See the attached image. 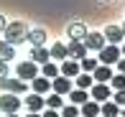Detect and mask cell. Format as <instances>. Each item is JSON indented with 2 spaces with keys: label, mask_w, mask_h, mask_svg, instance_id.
Segmentation results:
<instances>
[{
  "label": "cell",
  "mask_w": 125,
  "mask_h": 117,
  "mask_svg": "<svg viewBox=\"0 0 125 117\" xmlns=\"http://www.w3.org/2000/svg\"><path fill=\"white\" fill-rule=\"evenodd\" d=\"M66 33H69V38L72 41H84V36H87V26L84 23H79V20H74V23H69L66 26Z\"/></svg>",
  "instance_id": "9c48e42d"
},
{
  "label": "cell",
  "mask_w": 125,
  "mask_h": 117,
  "mask_svg": "<svg viewBox=\"0 0 125 117\" xmlns=\"http://www.w3.org/2000/svg\"><path fill=\"white\" fill-rule=\"evenodd\" d=\"M97 117H102V115H97Z\"/></svg>",
  "instance_id": "f35d334b"
},
{
  "label": "cell",
  "mask_w": 125,
  "mask_h": 117,
  "mask_svg": "<svg viewBox=\"0 0 125 117\" xmlns=\"http://www.w3.org/2000/svg\"><path fill=\"white\" fill-rule=\"evenodd\" d=\"M26 41L31 43V46H43V43H46V31H43V28L28 31V33H26Z\"/></svg>",
  "instance_id": "9a60e30c"
},
{
  "label": "cell",
  "mask_w": 125,
  "mask_h": 117,
  "mask_svg": "<svg viewBox=\"0 0 125 117\" xmlns=\"http://www.w3.org/2000/svg\"><path fill=\"white\" fill-rule=\"evenodd\" d=\"M66 56L74 59V61H82L84 56H87V46H84L82 41H69L66 43Z\"/></svg>",
  "instance_id": "ba28073f"
},
{
  "label": "cell",
  "mask_w": 125,
  "mask_h": 117,
  "mask_svg": "<svg viewBox=\"0 0 125 117\" xmlns=\"http://www.w3.org/2000/svg\"><path fill=\"white\" fill-rule=\"evenodd\" d=\"M120 28H123V36H125V23H123V26H120Z\"/></svg>",
  "instance_id": "8d00e7d4"
},
{
  "label": "cell",
  "mask_w": 125,
  "mask_h": 117,
  "mask_svg": "<svg viewBox=\"0 0 125 117\" xmlns=\"http://www.w3.org/2000/svg\"><path fill=\"white\" fill-rule=\"evenodd\" d=\"M43 76H46V79H56V76H59V66L56 64H51V61H46V64H43Z\"/></svg>",
  "instance_id": "484cf974"
},
{
  "label": "cell",
  "mask_w": 125,
  "mask_h": 117,
  "mask_svg": "<svg viewBox=\"0 0 125 117\" xmlns=\"http://www.w3.org/2000/svg\"><path fill=\"white\" fill-rule=\"evenodd\" d=\"M18 107H21V99H18V94H10V92H5L3 97H0V112H3V115H13V112H18Z\"/></svg>",
  "instance_id": "3957f363"
},
{
  "label": "cell",
  "mask_w": 125,
  "mask_h": 117,
  "mask_svg": "<svg viewBox=\"0 0 125 117\" xmlns=\"http://www.w3.org/2000/svg\"><path fill=\"white\" fill-rule=\"evenodd\" d=\"M120 117H125V107H123V115H120Z\"/></svg>",
  "instance_id": "74e56055"
},
{
  "label": "cell",
  "mask_w": 125,
  "mask_h": 117,
  "mask_svg": "<svg viewBox=\"0 0 125 117\" xmlns=\"http://www.w3.org/2000/svg\"><path fill=\"white\" fill-rule=\"evenodd\" d=\"M10 59H15V46H10V43L0 41V61H5V64H8Z\"/></svg>",
  "instance_id": "44dd1931"
},
{
  "label": "cell",
  "mask_w": 125,
  "mask_h": 117,
  "mask_svg": "<svg viewBox=\"0 0 125 117\" xmlns=\"http://www.w3.org/2000/svg\"><path fill=\"white\" fill-rule=\"evenodd\" d=\"M61 117H79V107H77V104H66V107H61Z\"/></svg>",
  "instance_id": "83f0119b"
},
{
  "label": "cell",
  "mask_w": 125,
  "mask_h": 117,
  "mask_svg": "<svg viewBox=\"0 0 125 117\" xmlns=\"http://www.w3.org/2000/svg\"><path fill=\"white\" fill-rule=\"evenodd\" d=\"M89 89H92V92H89V99H94V102H100V104L107 102V99L112 97V89L107 87V84H97V81H94Z\"/></svg>",
  "instance_id": "52a82bcc"
},
{
  "label": "cell",
  "mask_w": 125,
  "mask_h": 117,
  "mask_svg": "<svg viewBox=\"0 0 125 117\" xmlns=\"http://www.w3.org/2000/svg\"><path fill=\"white\" fill-rule=\"evenodd\" d=\"M77 79V89H89L94 84V79H92V74H84V71H79V74L74 76Z\"/></svg>",
  "instance_id": "603a6c76"
},
{
  "label": "cell",
  "mask_w": 125,
  "mask_h": 117,
  "mask_svg": "<svg viewBox=\"0 0 125 117\" xmlns=\"http://www.w3.org/2000/svg\"><path fill=\"white\" fill-rule=\"evenodd\" d=\"M49 54H51V59H59V61L69 59V56H66V46H64V43H54V46L49 48Z\"/></svg>",
  "instance_id": "7402d4cb"
},
{
  "label": "cell",
  "mask_w": 125,
  "mask_h": 117,
  "mask_svg": "<svg viewBox=\"0 0 125 117\" xmlns=\"http://www.w3.org/2000/svg\"><path fill=\"white\" fill-rule=\"evenodd\" d=\"M61 76H66V79H74V76L79 74V71H82V69H79V61H74V59H66L64 61V64H61Z\"/></svg>",
  "instance_id": "7c38bea8"
},
{
  "label": "cell",
  "mask_w": 125,
  "mask_h": 117,
  "mask_svg": "<svg viewBox=\"0 0 125 117\" xmlns=\"http://www.w3.org/2000/svg\"><path fill=\"white\" fill-rule=\"evenodd\" d=\"M69 99H72V104L82 107L84 102H89V92H87V89H72V92H69Z\"/></svg>",
  "instance_id": "d6986e66"
},
{
  "label": "cell",
  "mask_w": 125,
  "mask_h": 117,
  "mask_svg": "<svg viewBox=\"0 0 125 117\" xmlns=\"http://www.w3.org/2000/svg\"><path fill=\"white\" fill-rule=\"evenodd\" d=\"M5 117H18V112H13V115H5Z\"/></svg>",
  "instance_id": "d590c367"
},
{
  "label": "cell",
  "mask_w": 125,
  "mask_h": 117,
  "mask_svg": "<svg viewBox=\"0 0 125 117\" xmlns=\"http://www.w3.org/2000/svg\"><path fill=\"white\" fill-rule=\"evenodd\" d=\"M26 107L31 109V112H41V109L46 107V102H43V94H36V92L28 94V97H26Z\"/></svg>",
  "instance_id": "5bb4252c"
},
{
  "label": "cell",
  "mask_w": 125,
  "mask_h": 117,
  "mask_svg": "<svg viewBox=\"0 0 125 117\" xmlns=\"http://www.w3.org/2000/svg\"><path fill=\"white\" fill-rule=\"evenodd\" d=\"M79 115H82V117H97L100 115V102H94V99L84 102L82 107H79Z\"/></svg>",
  "instance_id": "ac0fdd59"
},
{
  "label": "cell",
  "mask_w": 125,
  "mask_h": 117,
  "mask_svg": "<svg viewBox=\"0 0 125 117\" xmlns=\"http://www.w3.org/2000/svg\"><path fill=\"white\" fill-rule=\"evenodd\" d=\"M41 117H61V115H59V109H46Z\"/></svg>",
  "instance_id": "4dcf8cb0"
},
{
  "label": "cell",
  "mask_w": 125,
  "mask_h": 117,
  "mask_svg": "<svg viewBox=\"0 0 125 117\" xmlns=\"http://www.w3.org/2000/svg\"><path fill=\"white\" fill-rule=\"evenodd\" d=\"M92 79L97 81V84H107V81L112 79V69L105 66V64H97V69L92 71Z\"/></svg>",
  "instance_id": "8fae6325"
},
{
  "label": "cell",
  "mask_w": 125,
  "mask_h": 117,
  "mask_svg": "<svg viewBox=\"0 0 125 117\" xmlns=\"http://www.w3.org/2000/svg\"><path fill=\"white\" fill-rule=\"evenodd\" d=\"M5 38L3 41L5 43H10V46H18V43H23L26 41V33H28V28H26V23H21V20H15V23H8L5 26Z\"/></svg>",
  "instance_id": "6da1fadb"
},
{
  "label": "cell",
  "mask_w": 125,
  "mask_h": 117,
  "mask_svg": "<svg viewBox=\"0 0 125 117\" xmlns=\"http://www.w3.org/2000/svg\"><path fill=\"white\" fill-rule=\"evenodd\" d=\"M5 26H8V20H5V18H3V15H0V33H3V31H5Z\"/></svg>",
  "instance_id": "d6a6232c"
},
{
  "label": "cell",
  "mask_w": 125,
  "mask_h": 117,
  "mask_svg": "<svg viewBox=\"0 0 125 117\" xmlns=\"http://www.w3.org/2000/svg\"><path fill=\"white\" fill-rule=\"evenodd\" d=\"M79 117H82V115H79Z\"/></svg>",
  "instance_id": "ab89813d"
},
{
  "label": "cell",
  "mask_w": 125,
  "mask_h": 117,
  "mask_svg": "<svg viewBox=\"0 0 125 117\" xmlns=\"http://www.w3.org/2000/svg\"><path fill=\"white\" fill-rule=\"evenodd\" d=\"M15 74H18V79H36L38 76V64H33V61H21L18 69H15Z\"/></svg>",
  "instance_id": "5b68a950"
},
{
  "label": "cell",
  "mask_w": 125,
  "mask_h": 117,
  "mask_svg": "<svg viewBox=\"0 0 125 117\" xmlns=\"http://www.w3.org/2000/svg\"><path fill=\"white\" fill-rule=\"evenodd\" d=\"M51 59V54H49V48H43V46H33L31 48V61L33 64H46V61Z\"/></svg>",
  "instance_id": "2e32d148"
},
{
  "label": "cell",
  "mask_w": 125,
  "mask_h": 117,
  "mask_svg": "<svg viewBox=\"0 0 125 117\" xmlns=\"http://www.w3.org/2000/svg\"><path fill=\"white\" fill-rule=\"evenodd\" d=\"M120 54H123V56H125V43H123V48H120Z\"/></svg>",
  "instance_id": "e575fe53"
},
{
  "label": "cell",
  "mask_w": 125,
  "mask_h": 117,
  "mask_svg": "<svg viewBox=\"0 0 125 117\" xmlns=\"http://www.w3.org/2000/svg\"><path fill=\"white\" fill-rule=\"evenodd\" d=\"M51 89L64 97V94H69L74 87H72V79H66V76H56V79H51Z\"/></svg>",
  "instance_id": "30bf717a"
},
{
  "label": "cell",
  "mask_w": 125,
  "mask_h": 117,
  "mask_svg": "<svg viewBox=\"0 0 125 117\" xmlns=\"http://www.w3.org/2000/svg\"><path fill=\"white\" fill-rule=\"evenodd\" d=\"M28 117H41V112H31V115H28Z\"/></svg>",
  "instance_id": "836d02e7"
},
{
  "label": "cell",
  "mask_w": 125,
  "mask_h": 117,
  "mask_svg": "<svg viewBox=\"0 0 125 117\" xmlns=\"http://www.w3.org/2000/svg\"><path fill=\"white\" fill-rule=\"evenodd\" d=\"M31 84H33V92H36V94H46L51 89V79H46V76H36V79H31Z\"/></svg>",
  "instance_id": "ffe728a7"
},
{
  "label": "cell",
  "mask_w": 125,
  "mask_h": 117,
  "mask_svg": "<svg viewBox=\"0 0 125 117\" xmlns=\"http://www.w3.org/2000/svg\"><path fill=\"white\" fill-rule=\"evenodd\" d=\"M100 115L102 117H120V107H117L112 99H107V102L100 104Z\"/></svg>",
  "instance_id": "e0dca14e"
},
{
  "label": "cell",
  "mask_w": 125,
  "mask_h": 117,
  "mask_svg": "<svg viewBox=\"0 0 125 117\" xmlns=\"http://www.w3.org/2000/svg\"><path fill=\"white\" fill-rule=\"evenodd\" d=\"M110 84H112V89H115V92H120V89H125V74H112Z\"/></svg>",
  "instance_id": "4316f807"
},
{
  "label": "cell",
  "mask_w": 125,
  "mask_h": 117,
  "mask_svg": "<svg viewBox=\"0 0 125 117\" xmlns=\"http://www.w3.org/2000/svg\"><path fill=\"white\" fill-rule=\"evenodd\" d=\"M117 74H125V59H117Z\"/></svg>",
  "instance_id": "1f68e13d"
},
{
  "label": "cell",
  "mask_w": 125,
  "mask_h": 117,
  "mask_svg": "<svg viewBox=\"0 0 125 117\" xmlns=\"http://www.w3.org/2000/svg\"><path fill=\"white\" fill-rule=\"evenodd\" d=\"M43 102H46L49 109H61V107H64V99H61V94H56V92L51 94V97H46Z\"/></svg>",
  "instance_id": "cb8c5ba5"
},
{
  "label": "cell",
  "mask_w": 125,
  "mask_h": 117,
  "mask_svg": "<svg viewBox=\"0 0 125 117\" xmlns=\"http://www.w3.org/2000/svg\"><path fill=\"white\" fill-rule=\"evenodd\" d=\"M5 76H8V64L0 61V79H5Z\"/></svg>",
  "instance_id": "f546056e"
},
{
  "label": "cell",
  "mask_w": 125,
  "mask_h": 117,
  "mask_svg": "<svg viewBox=\"0 0 125 117\" xmlns=\"http://www.w3.org/2000/svg\"><path fill=\"white\" fill-rule=\"evenodd\" d=\"M84 46H87V51H102V48L107 46V41H105V36H102V33H87V36H84Z\"/></svg>",
  "instance_id": "277c9868"
},
{
  "label": "cell",
  "mask_w": 125,
  "mask_h": 117,
  "mask_svg": "<svg viewBox=\"0 0 125 117\" xmlns=\"http://www.w3.org/2000/svg\"><path fill=\"white\" fill-rule=\"evenodd\" d=\"M0 89H3V92H10V94H23L28 87H26V81H21V79L5 76V79H0Z\"/></svg>",
  "instance_id": "8992f818"
},
{
  "label": "cell",
  "mask_w": 125,
  "mask_h": 117,
  "mask_svg": "<svg viewBox=\"0 0 125 117\" xmlns=\"http://www.w3.org/2000/svg\"><path fill=\"white\" fill-rule=\"evenodd\" d=\"M79 69H82L84 74H92V71L97 69V59H87V56H84L82 61H79Z\"/></svg>",
  "instance_id": "d4e9b609"
},
{
  "label": "cell",
  "mask_w": 125,
  "mask_h": 117,
  "mask_svg": "<svg viewBox=\"0 0 125 117\" xmlns=\"http://www.w3.org/2000/svg\"><path fill=\"white\" fill-rule=\"evenodd\" d=\"M112 102L117 104V107H125V89H120V92H115V97H110Z\"/></svg>",
  "instance_id": "f1b7e54d"
},
{
  "label": "cell",
  "mask_w": 125,
  "mask_h": 117,
  "mask_svg": "<svg viewBox=\"0 0 125 117\" xmlns=\"http://www.w3.org/2000/svg\"><path fill=\"white\" fill-rule=\"evenodd\" d=\"M100 54V61L105 66H112V64H117V59L123 56L120 54V46H115V43H107L105 48H102V51H97Z\"/></svg>",
  "instance_id": "7a4b0ae2"
},
{
  "label": "cell",
  "mask_w": 125,
  "mask_h": 117,
  "mask_svg": "<svg viewBox=\"0 0 125 117\" xmlns=\"http://www.w3.org/2000/svg\"><path fill=\"white\" fill-rule=\"evenodd\" d=\"M102 36H105V41H107V43H115V46H117V43H120L123 38H125V36H123V28H120V26H107Z\"/></svg>",
  "instance_id": "4fadbf2b"
}]
</instances>
